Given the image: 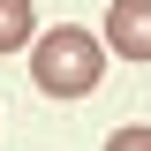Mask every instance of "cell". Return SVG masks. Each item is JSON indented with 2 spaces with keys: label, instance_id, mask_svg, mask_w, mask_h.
<instances>
[{
  "label": "cell",
  "instance_id": "3957f363",
  "mask_svg": "<svg viewBox=\"0 0 151 151\" xmlns=\"http://www.w3.org/2000/svg\"><path fill=\"white\" fill-rule=\"evenodd\" d=\"M30 45V0H0V53Z\"/></svg>",
  "mask_w": 151,
  "mask_h": 151
},
{
  "label": "cell",
  "instance_id": "277c9868",
  "mask_svg": "<svg viewBox=\"0 0 151 151\" xmlns=\"http://www.w3.org/2000/svg\"><path fill=\"white\" fill-rule=\"evenodd\" d=\"M106 151H151V129H121V136H113Z\"/></svg>",
  "mask_w": 151,
  "mask_h": 151
},
{
  "label": "cell",
  "instance_id": "7a4b0ae2",
  "mask_svg": "<svg viewBox=\"0 0 151 151\" xmlns=\"http://www.w3.org/2000/svg\"><path fill=\"white\" fill-rule=\"evenodd\" d=\"M106 45L121 60H151V0H113L106 8Z\"/></svg>",
  "mask_w": 151,
  "mask_h": 151
},
{
  "label": "cell",
  "instance_id": "6da1fadb",
  "mask_svg": "<svg viewBox=\"0 0 151 151\" xmlns=\"http://www.w3.org/2000/svg\"><path fill=\"white\" fill-rule=\"evenodd\" d=\"M30 76H38V91H53V98H83L106 76V45L83 23H60V30H45L30 45Z\"/></svg>",
  "mask_w": 151,
  "mask_h": 151
}]
</instances>
